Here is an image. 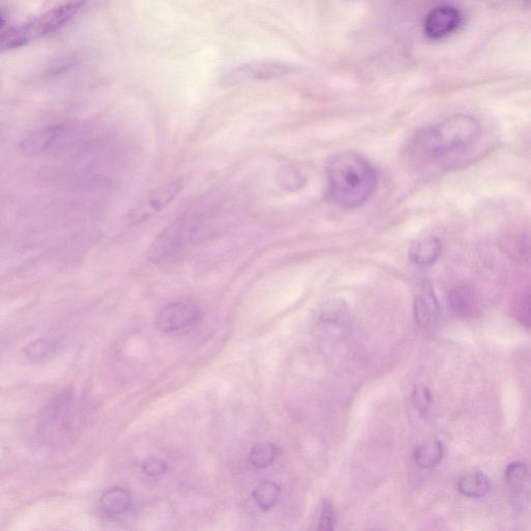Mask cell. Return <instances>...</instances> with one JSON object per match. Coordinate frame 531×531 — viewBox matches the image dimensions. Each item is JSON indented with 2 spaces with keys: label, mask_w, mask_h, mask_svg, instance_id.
<instances>
[{
  "label": "cell",
  "mask_w": 531,
  "mask_h": 531,
  "mask_svg": "<svg viewBox=\"0 0 531 531\" xmlns=\"http://www.w3.org/2000/svg\"><path fill=\"white\" fill-rule=\"evenodd\" d=\"M413 313L419 327L429 328L437 323L440 316V307L433 291L426 290L415 297Z\"/></svg>",
  "instance_id": "cell-12"
},
{
  "label": "cell",
  "mask_w": 531,
  "mask_h": 531,
  "mask_svg": "<svg viewBox=\"0 0 531 531\" xmlns=\"http://www.w3.org/2000/svg\"><path fill=\"white\" fill-rule=\"evenodd\" d=\"M204 319L203 307L195 300L183 298L167 303L156 317L158 330L179 335L198 328Z\"/></svg>",
  "instance_id": "cell-6"
},
{
  "label": "cell",
  "mask_w": 531,
  "mask_h": 531,
  "mask_svg": "<svg viewBox=\"0 0 531 531\" xmlns=\"http://www.w3.org/2000/svg\"><path fill=\"white\" fill-rule=\"evenodd\" d=\"M412 403L416 410L426 415L433 404V396L430 389L424 385H417L412 393Z\"/></svg>",
  "instance_id": "cell-19"
},
{
  "label": "cell",
  "mask_w": 531,
  "mask_h": 531,
  "mask_svg": "<svg viewBox=\"0 0 531 531\" xmlns=\"http://www.w3.org/2000/svg\"><path fill=\"white\" fill-rule=\"evenodd\" d=\"M490 488L487 475L481 471L466 473L458 482L459 492L469 498H482L490 492Z\"/></svg>",
  "instance_id": "cell-14"
},
{
  "label": "cell",
  "mask_w": 531,
  "mask_h": 531,
  "mask_svg": "<svg viewBox=\"0 0 531 531\" xmlns=\"http://www.w3.org/2000/svg\"><path fill=\"white\" fill-rule=\"evenodd\" d=\"M200 230V219L186 215L175 220L157 236L149 250V259L157 264L173 261L192 242Z\"/></svg>",
  "instance_id": "cell-4"
},
{
  "label": "cell",
  "mask_w": 531,
  "mask_h": 531,
  "mask_svg": "<svg viewBox=\"0 0 531 531\" xmlns=\"http://www.w3.org/2000/svg\"><path fill=\"white\" fill-rule=\"evenodd\" d=\"M460 12L451 6H441L432 10L425 20V34L431 40H441L458 30L461 24Z\"/></svg>",
  "instance_id": "cell-9"
},
{
  "label": "cell",
  "mask_w": 531,
  "mask_h": 531,
  "mask_svg": "<svg viewBox=\"0 0 531 531\" xmlns=\"http://www.w3.org/2000/svg\"><path fill=\"white\" fill-rule=\"evenodd\" d=\"M131 505V494L119 487L106 490L100 498V510L106 516L124 515L130 510Z\"/></svg>",
  "instance_id": "cell-13"
},
{
  "label": "cell",
  "mask_w": 531,
  "mask_h": 531,
  "mask_svg": "<svg viewBox=\"0 0 531 531\" xmlns=\"http://www.w3.org/2000/svg\"><path fill=\"white\" fill-rule=\"evenodd\" d=\"M335 525V513L327 500L323 501L322 512L319 520V530H333Z\"/></svg>",
  "instance_id": "cell-24"
},
{
  "label": "cell",
  "mask_w": 531,
  "mask_h": 531,
  "mask_svg": "<svg viewBox=\"0 0 531 531\" xmlns=\"http://www.w3.org/2000/svg\"><path fill=\"white\" fill-rule=\"evenodd\" d=\"M183 189L182 181L164 183L151 190L139 201L128 215L132 226L141 225L169 206Z\"/></svg>",
  "instance_id": "cell-8"
},
{
  "label": "cell",
  "mask_w": 531,
  "mask_h": 531,
  "mask_svg": "<svg viewBox=\"0 0 531 531\" xmlns=\"http://www.w3.org/2000/svg\"><path fill=\"white\" fill-rule=\"evenodd\" d=\"M443 458V445L440 441H430L416 447L413 453L418 467L429 469L436 467Z\"/></svg>",
  "instance_id": "cell-15"
},
{
  "label": "cell",
  "mask_w": 531,
  "mask_h": 531,
  "mask_svg": "<svg viewBox=\"0 0 531 531\" xmlns=\"http://www.w3.org/2000/svg\"><path fill=\"white\" fill-rule=\"evenodd\" d=\"M517 314L521 324L531 328V292H526L522 295L518 303Z\"/></svg>",
  "instance_id": "cell-23"
},
{
  "label": "cell",
  "mask_w": 531,
  "mask_h": 531,
  "mask_svg": "<svg viewBox=\"0 0 531 531\" xmlns=\"http://www.w3.org/2000/svg\"><path fill=\"white\" fill-rule=\"evenodd\" d=\"M328 195L333 204L351 210L365 205L377 189L378 175L361 154L342 152L326 165Z\"/></svg>",
  "instance_id": "cell-1"
},
{
  "label": "cell",
  "mask_w": 531,
  "mask_h": 531,
  "mask_svg": "<svg viewBox=\"0 0 531 531\" xmlns=\"http://www.w3.org/2000/svg\"><path fill=\"white\" fill-rule=\"evenodd\" d=\"M170 470V465L165 460L148 458L142 463V471L147 477L156 479L162 477Z\"/></svg>",
  "instance_id": "cell-22"
},
{
  "label": "cell",
  "mask_w": 531,
  "mask_h": 531,
  "mask_svg": "<svg viewBox=\"0 0 531 531\" xmlns=\"http://www.w3.org/2000/svg\"><path fill=\"white\" fill-rule=\"evenodd\" d=\"M277 455L276 446L272 443H258L249 455L250 464L255 468L264 469L272 465Z\"/></svg>",
  "instance_id": "cell-18"
},
{
  "label": "cell",
  "mask_w": 531,
  "mask_h": 531,
  "mask_svg": "<svg viewBox=\"0 0 531 531\" xmlns=\"http://www.w3.org/2000/svg\"><path fill=\"white\" fill-rule=\"evenodd\" d=\"M85 4L86 0H70L19 26L3 30L0 48L3 51L18 49L60 31L85 7Z\"/></svg>",
  "instance_id": "cell-3"
},
{
  "label": "cell",
  "mask_w": 531,
  "mask_h": 531,
  "mask_svg": "<svg viewBox=\"0 0 531 531\" xmlns=\"http://www.w3.org/2000/svg\"><path fill=\"white\" fill-rule=\"evenodd\" d=\"M442 245L438 238L428 236L413 241L408 250L409 261L421 267H428L437 262Z\"/></svg>",
  "instance_id": "cell-10"
},
{
  "label": "cell",
  "mask_w": 531,
  "mask_h": 531,
  "mask_svg": "<svg viewBox=\"0 0 531 531\" xmlns=\"http://www.w3.org/2000/svg\"><path fill=\"white\" fill-rule=\"evenodd\" d=\"M509 254H511L515 260L525 263L531 258V243L523 236H519L507 244Z\"/></svg>",
  "instance_id": "cell-20"
},
{
  "label": "cell",
  "mask_w": 531,
  "mask_h": 531,
  "mask_svg": "<svg viewBox=\"0 0 531 531\" xmlns=\"http://www.w3.org/2000/svg\"><path fill=\"white\" fill-rule=\"evenodd\" d=\"M449 301L454 313L461 318H474L480 314V298L478 294L468 286H458L454 288L449 295Z\"/></svg>",
  "instance_id": "cell-11"
},
{
  "label": "cell",
  "mask_w": 531,
  "mask_h": 531,
  "mask_svg": "<svg viewBox=\"0 0 531 531\" xmlns=\"http://www.w3.org/2000/svg\"><path fill=\"white\" fill-rule=\"evenodd\" d=\"M253 497L261 510L269 511L281 497V487L274 482H263L254 489Z\"/></svg>",
  "instance_id": "cell-17"
},
{
  "label": "cell",
  "mask_w": 531,
  "mask_h": 531,
  "mask_svg": "<svg viewBox=\"0 0 531 531\" xmlns=\"http://www.w3.org/2000/svg\"><path fill=\"white\" fill-rule=\"evenodd\" d=\"M481 132L480 124L470 116L458 115L418 132L412 139L411 156L419 161L439 159L471 145Z\"/></svg>",
  "instance_id": "cell-2"
},
{
  "label": "cell",
  "mask_w": 531,
  "mask_h": 531,
  "mask_svg": "<svg viewBox=\"0 0 531 531\" xmlns=\"http://www.w3.org/2000/svg\"><path fill=\"white\" fill-rule=\"evenodd\" d=\"M296 70V66L283 62H253L223 74L220 83L225 87H234L248 82L282 78L296 72Z\"/></svg>",
  "instance_id": "cell-7"
},
{
  "label": "cell",
  "mask_w": 531,
  "mask_h": 531,
  "mask_svg": "<svg viewBox=\"0 0 531 531\" xmlns=\"http://www.w3.org/2000/svg\"><path fill=\"white\" fill-rule=\"evenodd\" d=\"M527 475V468L522 462L510 464L506 470V481L513 489L522 487Z\"/></svg>",
  "instance_id": "cell-21"
},
{
  "label": "cell",
  "mask_w": 531,
  "mask_h": 531,
  "mask_svg": "<svg viewBox=\"0 0 531 531\" xmlns=\"http://www.w3.org/2000/svg\"><path fill=\"white\" fill-rule=\"evenodd\" d=\"M83 132V126L75 122H63L37 129L27 134L20 143L26 156H42L67 149Z\"/></svg>",
  "instance_id": "cell-5"
},
{
  "label": "cell",
  "mask_w": 531,
  "mask_h": 531,
  "mask_svg": "<svg viewBox=\"0 0 531 531\" xmlns=\"http://www.w3.org/2000/svg\"><path fill=\"white\" fill-rule=\"evenodd\" d=\"M59 346L52 340L40 339L27 345L23 354L26 359L35 363H41L50 360L58 353Z\"/></svg>",
  "instance_id": "cell-16"
}]
</instances>
